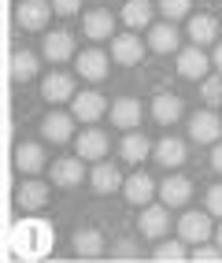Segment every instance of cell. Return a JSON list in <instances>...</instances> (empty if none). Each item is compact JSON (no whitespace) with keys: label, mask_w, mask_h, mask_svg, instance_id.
Here are the masks:
<instances>
[{"label":"cell","mask_w":222,"mask_h":263,"mask_svg":"<svg viewBox=\"0 0 222 263\" xmlns=\"http://www.w3.org/2000/svg\"><path fill=\"white\" fill-rule=\"evenodd\" d=\"M185 111V100L174 97V93H159L156 100H152V119L159 122V126H174V122L181 119Z\"/></svg>","instance_id":"cell-14"},{"label":"cell","mask_w":222,"mask_h":263,"mask_svg":"<svg viewBox=\"0 0 222 263\" xmlns=\"http://www.w3.org/2000/svg\"><path fill=\"white\" fill-rule=\"evenodd\" d=\"M189 259H196V263H218L222 259V245H208V241H200L196 249H193V256Z\"/></svg>","instance_id":"cell-32"},{"label":"cell","mask_w":222,"mask_h":263,"mask_svg":"<svg viewBox=\"0 0 222 263\" xmlns=\"http://www.w3.org/2000/svg\"><path fill=\"white\" fill-rule=\"evenodd\" d=\"M111 122L115 126H123V130H133L141 122V100H133V97H118L111 104Z\"/></svg>","instance_id":"cell-21"},{"label":"cell","mask_w":222,"mask_h":263,"mask_svg":"<svg viewBox=\"0 0 222 263\" xmlns=\"http://www.w3.org/2000/svg\"><path fill=\"white\" fill-rule=\"evenodd\" d=\"M152 259H159V263H181V259H189V256H185V245L181 241H163Z\"/></svg>","instance_id":"cell-29"},{"label":"cell","mask_w":222,"mask_h":263,"mask_svg":"<svg viewBox=\"0 0 222 263\" xmlns=\"http://www.w3.org/2000/svg\"><path fill=\"white\" fill-rule=\"evenodd\" d=\"M215 67H218V71H222V41L215 45Z\"/></svg>","instance_id":"cell-37"},{"label":"cell","mask_w":222,"mask_h":263,"mask_svg":"<svg viewBox=\"0 0 222 263\" xmlns=\"http://www.w3.org/2000/svg\"><path fill=\"white\" fill-rule=\"evenodd\" d=\"M89 182H93L96 193H115V189H123V185H126V178L118 174V167L100 163V160H96V167L89 171Z\"/></svg>","instance_id":"cell-22"},{"label":"cell","mask_w":222,"mask_h":263,"mask_svg":"<svg viewBox=\"0 0 222 263\" xmlns=\"http://www.w3.org/2000/svg\"><path fill=\"white\" fill-rule=\"evenodd\" d=\"M15 163H19L23 174H41V171L48 167V163H45V148L33 145V141H26V145L15 148Z\"/></svg>","instance_id":"cell-23"},{"label":"cell","mask_w":222,"mask_h":263,"mask_svg":"<svg viewBox=\"0 0 222 263\" xmlns=\"http://www.w3.org/2000/svg\"><path fill=\"white\" fill-rule=\"evenodd\" d=\"M82 30H85L89 41H104V37H115V19H111V11L96 8V11H89L82 19Z\"/></svg>","instance_id":"cell-16"},{"label":"cell","mask_w":222,"mask_h":263,"mask_svg":"<svg viewBox=\"0 0 222 263\" xmlns=\"http://www.w3.org/2000/svg\"><path fill=\"white\" fill-rule=\"evenodd\" d=\"M45 60L48 63H67V60H74V37L67 30H52V33H45Z\"/></svg>","instance_id":"cell-7"},{"label":"cell","mask_w":222,"mask_h":263,"mask_svg":"<svg viewBox=\"0 0 222 263\" xmlns=\"http://www.w3.org/2000/svg\"><path fill=\"white\" fill-rule=\"evenodd\" d=\"M111 60L123 63V67H137L145 60V45L137 33H118V37H111Z\"/></svg>","instance_id":"cell-2"},{"label":"cell","mask_w":222,"mask_h":263,"mask_svg":"<svg viewBox=\"0 0 222 263\" xmlns=\"http://www.w3.org/2000/svg\"><path fill=\"white\" fill-rule=\"evenodd\" d=\"M167 230H170L167 204H145V212H141V234L152 237V241H159Z\"/></svg>","instance_id":"cell-13"},{"label":"cell","mask_w":222,"mask_h":263,"mask_svg":"<svg viewBox=\"0 0 222 263\" xmlns=\"http://www.w3.org/2000/svg\"><path fill=\"white\" fill-rule=\"evenodd\" d=\"M152 156H156L159 167H167V171H170V167H181V163H185V141H181V137H163Z\"/></svg>","instance_id":"cell-24"},{"label":"cell","mask_w":222,"mask_h":263,"mask_svg":"<svg viewBox=\"0 0 222 263\" xmlns=\"http://www.w3.org/2000/svg\"><path fill=\"white\" fill-rule=\"evenodd\" d=\"M11 74H15V82L37 78V56H33L30 48H19V52L11 56Z\"/></svg>","instance_id":"cell-28"},{"label":"cell","mask_w":222,"mask_h":263,"mask_svg":"<svg viewBox=\"0 0 222 263\" xmlns=\"http://www.w3.org/2000/svg\"><path fill=\"white\" fill-rule=\"evenodd\" d=\"M123 193H126V200H130V204L145 208V204H148V200H152V197H156V193H159V185L152 182V178H148L145 171H137V174H130V178H126Z\"/></svg>","instance_id":"cell-15"},{"label":"cell","mask_w":222,"mask_h":263,"mask_svg":"<svg viewBox=\"0 0 222 263\" xmlns=\"http://www.w3.org/2000/svg\"><path fill=\"white\" fill-rule=\"evenodd\" d=\"M118 152H123V160H126V163H145L156 148H152V141H148L141 130H130V134L123 137V145H118Z\"/></svg>","instance_id":"cell-17"},{"label":"cell","mask_w":222,"mask_h":263,"mask_svg":"<svg viewBox=\"0 0 222 263\" xmlns=\"http://www.w3.org/2000/svg\"><path fill=\"white\" fill-rule=\"evenodd\" d=\"M82 178H85L82 156H63V160L52 163V182L59 189H74V185H82Z\"/></svg>","instance_id":"cell-9"},{"label":"cell","mask_w":222,"mask_h":263,"mask_svg":"<svg viewBox=\"0 0 222 263\" xmlns=\"http://www.w3.org/2000/svg\"><path fill=\"white\" fill-rule=\"evenodd\" d=\"M178 45H181V37H178L174 23H156V26L148 30V48H152V52H159V56L174 52Z\"/></svg>","instance_id":"cell-19"},{"label":"cell","mask_w":222,"mask_h":263,"mask_svg":"<svg viewBox=\"0 0 222 263\" xmlns=\"http://www.w3.org/2000/svg\"><path fill=\"white\" fill-rule=\"evenodd\" d=\"M104 111H108V100L100 97L96 89L74 93V100H71V115H74V119H82V122H96Z\"/></svg>","instance_id":"cell-4"},{"label":"cell","mask_w":222,"mask_h":263,"mask_svg":"<svg viewBox=\"0 0 222 263\" xmlns=\"http://www.w3.org/2000/svg\"><path fill=\"white\" fill-rule=\"evenodd\" d=\"M208 212L211 215H222V185H211L208 189Z\"/></svg>","instance_id":"cell-34"},{"label":"cell","mask_w":222,"mask_h":263,"mask_svg":"<svg viewBox=\"0 0 222 263\" xmlns=\"http://www.w3.org/2000/svg\"><path fill=\"white\" fill-rule=\"evenodd\" d=\"M123 23H126L130 30L152 26V4H148V0H126V8H123Z\"/></svg>","instance_id":"cell-27"},{"label":"cell","mask_w":222,"mask_h":263,"mask_svg":"<svg viewBox=\"0 0 222 263\" xmlns=\"http://www.w3.org/2000/svg\"><path fill=\"white\" fill-rule=\"evenodd\" d=\"M74 148L82 160H104L108 152V134L104 130H82V137H74Z\"/></svg>","instance_id":"cell-18"},{"label":"cell","mask_w":222,"mask_h":263,"mask_svg":"<svg viewBox=\"0 0 222 263\" xmlns=\"http://www.w3.org/2000/svg\"><path fill=\"white\" fill-rule=\"evenodd\" d=\"M111 256L115 259H137V245H133V241H118L111 249Z\"/></svg>","instance_id":"cell-33"},{"label":"cell","mask_w":222,"mask_h":263,"mask_svg":"<svg viewBox=\"0 0 222 263\" xmlns=\"http://www.w3.org/2000/svg\"><path fill=\"white\" fill-rule=\"evenodd\" d=\"M41 97L48 104H63V100H74V78L63 74V71H52L45 82H41Z\"/></svg>","instance_id":"cell-12"},{"label":"cell","mask_w":222,"mask_h":263,"mask_svg":"<svg viewBox=\"0 0 222 263\" xmlns=\"http://www.w3.org/2000/svg\"><path fill=\"white\" fill-rule=\"evenodd\" d=\"M41 137H48L52 145H63L74 137V115H63V111H52L41 119Z\"/></svg>","instance_id":"cell-10"},{"label":"cell","mask_w":222,"mask_h":263,"mask_svg":"<svg viewBox=\"0 0 222 263\" xmlns=\"http://www.w3.org/2000/svg\"><path fill=\"white\" fill-rule=\"evenodd\" d=\"M211 167L222 174V141H215V152H211Z\"/></svg>","instance_id":"cell-36"},{"label":"cell","mask_w":222,"mask_h":263,"mask_svg":"<svg viewBox=\"0 0 222 263\" xmlns=\"http://www.w3.org/2000/svg\"><path fill=\"white\" fill-rule=\"evenodd\" d=\"M215 237H218V245H222V226H218V230H215Z\"/></svg>","instance_id":"cell-38"},{"label":"cell","mask_w":222,"mask_h":263,"mask_svg":"<svg viewBox=\"0 0 222 263\" xmlns=\"http://www.w3.org/2000/svg\"><path fill=\"white\" fill-rule=\"evenodd\" d=\"M200 97L208 108H222V78H204L200 82Z\"/></svg>","instance_id":"cell-30"},{"label":"cell","mask_w":222,"mask_h":263,"mask_svg":"<svg viewBox=\"0 0 222 263\" xmlns=\"http://www.w3.org/2000/svg\"><path fill=\"white\" fill-rule=\"evenodd\" d=\"M218 134H222V119L215 111H196L189 119V137H193L196 145H215Z\"/></svg>","instance_id":"cell-3"},{"label":"cell","mask_w":222,"mask_h":263,"mask_svg":"<svg viewBox=\"0 0 222 263\" xmlns=\"http://www.w3.org/2000/svg\"><path fill=\"white\" fill-rule=\"evenodd\" d=\"M52 8H56L59 15H78V11H82V0H52Z\"/></svg>","instance_id":"cell-35"},{"label":"cell","mask_w":222,"mask_h":263,"mask_svg":"<svg viewBox=\"0 0 222 263\" xmlns=\"http://www.w3.org/2000/svg\"><path fill=\"white\" fill-rule=\"evenodd\" d=\"M211 219L204 215V212H185L181 222H178V237L181 241H189V245H200V241H208L211 237Z\"/></svg>","instance_id":"cell-6"},{"label":"cell","mask_w":222,"mask_h":263,"mask_svg":"<svg viewBox=\"0 0 222 263\" xmlns=\"http://www.w3.org/2000/svg\"><path fill=\"white\" fill-rule=\"evenodd\" d=\"M71 245H74V252H78V256H85V259L104 256V237H100L96 230H74Z\"/></svg>","instance_id":"cell-26"},{"label":"cell","mask_w":222,"mask_h":263,"mask_svg":"<svg viewBox=\"0 0 222 263\" xmlns=\"http://www.w3.org/2000/svg\"><path fill=\"white\" fill-rule=\"evenodd\" d=\"M48 204V185L45 182H23L19 189V208L23 212H41Z\"/></svg>","instance_id":"cell-25"},{"label":"cell","mask_w":222,"mask_h":263,"mask_svg":"<svg viewBox=\"0 0 222 263\" xmlns=\"http://www.w3.org/2000/svg\"><path fill=\"white\" fill-rule=\"evenodd\" d=\"M189 8H193V0H159V11H163V19H185L189 15Z\"/></svg>","instance_id":"cell-31"},{"label":"cell","mask_w":222,"mask_h":263,"mask_svg":"<svg viewBox=\"0 0 222 263\" xmlns=\"http://www.w3.org/2000/svg\"><path fill=\"white\" fill-rule=\"evenodd\" d=\"M189 37H193V45H215V37H218V19L215 15H208V11H200V15H193L189 19Z\"/></svg>","instance_id":"cell-20"},{"label":"cell","mask_w":222,"mask_h":263,"mask_svg":"<svg viewBox=\"0 0 222 263\" xmlns=\"http://www.w3.org/2000/svg\"><path fill=\"white\" fill-rule=\"evenodd\" d=\"M193 197V182L181 178V174H167V178L159 182V200L167 208H185Z\"/></svg>","instance_id":"cell-5"},{"label":"cell","mask_w":222,"mask_h":263,"mask_svg":"<svg viewBox=\"0 0 222 263\" xmlns=\"http://www.w3.org/2000/svg\"><path fill=\"white\" fill-rule=\"evenodd\" d=\"M178 74H181V78H189V82L208 78V56H204V48H200V45L178 52Z\"/></svg>","instance_id":"cell-11"},{"label":"cell","mask_w":222,"mask_h":263,"mask_svg":"<svg viewBox=\"0 0 222 263\" xmlns=\"http://www.w3.org/2000/svg\"><path fill=\"white\" fill-rule=\"evenodd\" d=\"M56 8H48V0H23L19 8H15V19H19L23 30H45L48 15H52Z\"/></svg>","instance_id":"cell-8"},{"label":"cell","mask_w":222,"mask_h":263,"mask_svg":"<svg viewBox=\"0 0 222 263\" xmlns=\"http://www.w3.org/2000/svg\"><path fill=\"white\" fill-rule=\"evenodd\" d=\"M74 71H78V78H85V82H104L108 78V56L100 48H85V52H78L74 56Z\"/></svg>","instance_id":"cell-1"}]
</instances>
